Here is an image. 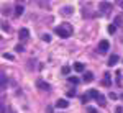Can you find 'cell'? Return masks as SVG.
I'll list each match as a JSON object with an SVG mask.
<instances>
[{
	"mask_svg": "<svg viewBox=\"0 0 123 113\" xmlns=\"http://www.w3.org/2000/svg\"><path fill=\"white\" fill-rule=\"evenodd\" d=\"M87 113H97V110L94 107H87Z\"/></svg>",
	"mask_w": 123,
	"mask_h": 113,
	"instance_id": "cell-22",
	"label": "cell"
},
{
	"mask_svg": "<svg viewBox=\"0 0 123 113\" xmlns=\"http://www.w3.org/2000/svg\"><path fill=\"white\" fill-rule=\"evenodd\" d=\"M61 71H62V74H69V72H71V67H69V66H64Z\"/></svg>",
	"mask_w": 123,
	"mask_h": 113,
	"instance_id": "cell-18",
	"label": "cell"
},
{
	"mask_svg": "<svg viewBox=\"0 0 123 113\" xmlns=\"http://www.w3.org/2000/svg\"><path fill=\"white\" fill-rule=\"evenodd\" d=\"M56 35H59V38H69L72 35V25L71 23H62L56 28Z\"/></svg>",
	"mask_w": 123,
	"mask_h": 113,
	"instance_id": "cell-1",
	"label": "cell"
},
{
	"mask_svg": "<svg viewBox=\"0 0 123 113\" xmlns=\"http://www.w3.org/2000/svg\"><path fill=\"white\" fill-rule=\"evenodd\" d=\"M46 113H53V107H48V108H46Z\"/></svg>",
	"mask_w": 123,
	"mask_h": 113,
	"instance_id": "cell-29",
	"label": "cell"
},
{
	"mask_svg": "<svg viewBox=\"0 0 123 113\" xmlns=\"http://www.w3.org/2000/svg\"><path fill=\"white\" fill-rule=\"evenodd\" d=\"M56 107L57 108H67V107H69V102H67L66 98H59L56 102Z\"/></svg>",
	"mask_w": 123,
	"mask_h": 113,
	"instance_id": "cell-3",
	"label": "cell"
},
{
	"mask_svg": "<svg viewBox=\"0 0 123 113\" xmlns=\"http://www.w3.org/2000/svg\"><path fill=\"white\" fill-rule=\"evenodd\" d=\"M38 87H41L43 90H49V85L46 82H43V80H38Z\"/></svg>",
	"mask_w": 123,
	"mask_h": 113,
	"instance_id": "cell-14",
	"label": "cell"
},
{
	"mask_svg": "<svg viewBox=\"0 0 123 113\" xmlns=\"http://www.w3.org/2000/svg\"><path fill=\"white\" fill-rule=\"evenodd\" d=\"M28 36H30V31L26 28H21V30H20V38H21V39H26Z\"/></svg>",
	"mask_w": 123,
	"mask_h": 113,
	"instance_id": "cell-6",
	"label": "cell"
},
{
	"mask_svg": "<svg viewBox=\"0 0 123 113\" xmlns=\"http://www.w3.org/2000/svg\"><path fill=\"white\" fill-rule=\"evenodd\" d=\"M67 80H69V82H71V84H79V79H77V77H69V79H67Z\"/></svg>",
	"mask_w": 123,
	"mask_h": 113,
	"instance_id": "cell-17",
	"label": "cell"
},
{
	"mask_svg": "<svg viewBox=\"0 0 123 113\" xmlns=\"http://www.w3.org/2000/svg\"><path fill=\"white\" fill-rule=\"evenodd\" d=\"M115 30H117V26H115V25H110V26H108V33H110V35H113Z\"/></svg>",
	"mask_w": 123,
	"mask_h": 113,
	"instance_id": "cell-19",
	"label": "cell"
},
{
	"mask_svg": "<svg viewBox=\"0 0 123 113\" xmlns=\"http://www.w3.org/2000/svg\"><path fill=\"white\" fill-rule=\"evenodd\" d=\"M92 80H94V74H92V72H85L84 74V82L89 84V82H92Z\"/></svg>",
	"mask_w": 123,
	"mask_h": 113,
	"instance_id": "cell-5",
	"label": "cell"
},
{
	"mask_svg": "<svg viewBox=\"0 0 123 113\" xmlns=\"http://www.w3.org/2000/svg\"><path fill=\"white\" fill-rule=\"evenodd\" d=\"M76 95V90L72 89V90H67V97H74Z\"/></svg>",
	"mask_w": 123,
	"mask_h": 113,
	"instance_id": "cell-23",
	"label": "cell"
},
{
	"mask_svg": "<svg viewBox=\"0 0 123 113\" xmlns=\"http://www.w3.org/2000/svg\"><path fill=\"white\" fill-rule=\"evenodd\" d=\"M108 49H110V43H108L107 39H102V41L98 43V51H100L102 54H105Z\"/></svg>",
	"mask_w": 123,
	"mask_h": 113,
	"instance_id": "cell-2",
	"label": "cell"
},
{
	"mask_svg": "<svg viewBox=\"0 0 123 113\" xmlns=\"http://www.w3.org/2000/svg\"><path fill=\"white\" fill-rule=\"evenodd\" d=\"M61 13H62V15H71V13H72V8H71V7H64V8L61 10Z\"/></svg>",
	"mask_w": 123,
	"mask_h": 113,
	"instance_id": "cell-11",
	"label": "cell"
},
{
	"mask_svg": "<svg viewBox=\"0 0 123 113\" xmlns=\"http://www.w3.org/2000/svg\"><path fill=\"white\" fill-rule=\"evenodd\" d=\"M8 113H17V112H15L13 108H8Z\"/></svg>",
	"mask_w": 123,
	"mask_h": 113,
	"instance_id": "cell-30",
	"label": "cell"
},
{
	"mask_svg": "<svg viewBox=\"0 0 123 113\" xmlns=\"http://www.w3.org/2000/svg\"><path fill=\"white\" fill-rule=\"evenodd\" d=\"M120 21H122V18H120V17H117V18H115V26H117V25H122Z\"/></svg>",
	"mask_w": 123,
	"mask_h": 113,
	"instance_id": "cell-26",
	"label": "cell"
},
{
	"mask_svg": "<svg viewBox=\"0 0 123 113\" xmlns=\"http://www.w3.org/2000/svg\"><path fill=\"white\" fill-rule=\"evenodd\" d=\"M89 94H90V97H92V98H95V100H97V98L100 97V92H98V90H95V89H92V90H90Z\"/></svg>",
	"mask_w": 123,
	"mask_h": 113,
	"instance_id": "cell-10",
	"label": "cell"
},
{
	"mask_svg": "<svg viewBox=\"0 0 123 113\" xmlns=\"http://www.w3.org/2000/svg\"><path fill=\"white\" fill-rule=\"evenodd\" d=\"M97 102H98V105H100V107H105V105H107V102H105V97H104L102 94H100V97L97 98Z\"/></svg>",
	"mask_w": 123,
	"mask_h": 113,
	"instance_id": "cell-12",
	"label": "cell"
},
{
	"mask_svg": "<svg viewBox=\"0 0 123 113\" xmlns=\"http://www.w3.org/2000/svg\"><path fill=\"white\" fill-rule=\"evenodd\" d=\"M108 97H110L112 100H117V98H118V95H117V94H113V92H110V94H108Z\"/></svg>",
	"mask_w": 123,
	"mask_h": 113,
	"instance_id": "cell-21",
	"label": "cell"
},
{
	"mask_svg": "<svg viewBox=\"0 0 123 113\" xmlns=\"http://www.w3.org/2000/svg\"><path fill=\"white\" fill-rule=\"evenodd\" d=\"M15 49H17V53H23V51H25V49H23V46H21V44H18V46L15 48Z\"/></svg>",
	"mask_w": 123,
	"mask_h": 113,
	"instance_id": "cell-24",
	"label": "cell"
},
{
	"mask_svg": "<svg viewBox=\"0 0 123 113\" xmlns=\"http://www.w3.org/2000/svg\"><path fill=\"white\" fill-rule=\"evenodd\" d=\"M74 71H76V72H82V71H84V64H82V62H76V64H74Z\"/></svg>",
	"mask_w": 123,
	"mask_h": 113,
	"instance_id": "cell-8",
	"label": "cell"
},
{
	"mask_svg": "<svg viewBox=\"0 0 123 113\" xmlns=\"http://www.w3.org/2000/svg\"><path fill=\"white\" fill-rule=\"evenodd\" d=\"M80 100H82V103H87V102L90 100V94H84L80 97Z\"/></svg>",
	"mask_w": 123,
	"mask_h": 113,
	"instance_id": "cell-15",
	"label": "cell"
},
{
	"mask_svg": "<svg viewBox=\"0 0 123 113\" xmlns=\"http://www.w3.org/2000/svg\"><path fill=\"white\" fill-rule=\"evenodd\" d=\"M117 62H118V56H117V54H112V56H110V59H108V62H107V64H108V66L112 67V66H115Z\"/></svg>",
	"mask_w": 123,
	"mask_h": 113,
	"instance_id": "cell-4",
	"label": "cell"
},
{
	"mask_svg": "<svg viewBox=\"0 0 123 113\" xmlns=\"http://www.w3.org/2000/svg\"><path fill=\"white\" fill-rule=\"evenodd\" d=\"M0 80H2V90H5V89H7V77H5L3 72L0 74Z\"/></svg>",
	"mask_w": 123,
	"mask_h": 113,
	"instance_id": "cell-7",
	"label": "cell"
},
{
	"mask_svg": "<svg viewBox=\"0 0 123 113\" xmlns=\"http://www.w3.org/2000/svg\"><path fill=\"white\" fill-rule=\"evenodd\" d=\"M104 84H105V85H110V74H105V77H104Z\"/></svg>",
	"mask_w": 123,
	"mask_h": 113,
	"instance_id": "cell-16",
	"label": "cell"
},
{
	"mask_svg": "<svg viewBox=\"0 0 123 113\" xmlns=\"http://www.w3.org/2000/svg\"><path fill=\"white\" fill-rule=\"evenodd\" d=\"M120 5H122V7H123V2H120Z\"/></svg>",
	"mask_w": 123,
	"mask_h": 113,
	"instance_id": "cell-31",
	"label": "cell"
},
{
	"mask_svg": "<svg viewBox=\"0 0 123 113\" xmlns=\"http://www.w3.org/2000/svg\"><path fill=\"white\" fill-rule=\"evenodd\" d=\"M2 28H3V31H10V26L7 25V23H3V25H2Z\"/></svg>",
	"mask_w": 123,
	"mask_h": 113,
	"instance_id": "cell-25",
	"label": "cell"
},
{
	"mask_svg": "<svg viewBox=\"0 0 123 113\" xmlns=\"http://www.w3.org/2000/svg\"><path fill=\"white\" fill-rule=\"evenodd\" d=\"M23 7H21V5H17V7H15V15H17V17H20V15H21V13H23Z\"/></svg>",
	"mask_w": 123,
	"mask_h": 113,
	"instance_id": "cell-13",
	"label": "cell"
},
{
	"mask_svg": "<svg viewBox=\"0 0 123 113\" xmlns=\"http://www.w3.org/2000/svg\"><path fill=\"white\" fill-rule=\"evenodd\" d=\"M43 41H44V43H49V41H51V36H49V35H43Z\"/></svg>",
	"mask_w": 123,
	"mask_h": 113,
	"instance_id": "cell-20",
	"label": "cell"
},
{
	"mask_svg": "<svg viewBox=\"0 0 123 113\" xmlns=\"http://www.w3.org/2000/svg\"><path fill=\"white\" fill-rule=\"evenodd\" d=\"M100 10H102V12L110 10V3H108V2H102V3H100Z\"/></svg>",
	"mask_w": 123,
	"mask_h": 113,
	"instance_id": "cell-9",
	"label": "cell"
},
{
	"mask_svg": "<svg viewBox=\"0 0 123 113\" xmlns=\"http://www.w3.org/2000/svg\"><path fill=\"white\" fill-rule=\"evenodd\" d=\"M123 112V108L122 107H117V110H115V113H122Z\"/></svg>",
	"mask_w": 123,
	"mask_h": 113,
	"instance_id": "cell-28",
	"label": "cell"
},
{
	"mask_svg": "<svg viewBox=\"0 0 123 113\" xmlns=\"http://www.w3.org/2000/svg\"><path fill=\"white\" fill-rule=\"evenodd\" d=\"M3 57H5V59H13V54H7V53H5Z\"/></svg>",
	"mask_w": 123,
	"mask_h": 113,
	"instance_id": "cell-27",
	"label": "cell"
}]
</instances>
